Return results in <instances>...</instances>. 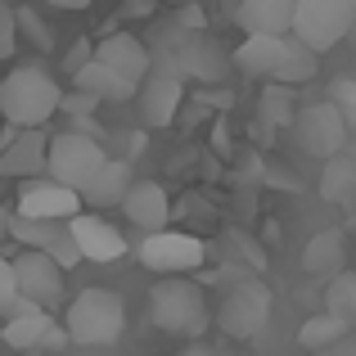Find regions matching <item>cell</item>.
<instances>
[{
    "instance_id": "obj_21",
    "label": "cell",
    "mask_w": 356,
    "mask_h": 356,
    "mask_svg": "<svg viewBox=\"0 0 356 356\" xmlns=\"http://www.w3.org/2000/svg\"><path fill=\"white\" fill-rule=\"evenodd\" d=\"M131 163H122V158H108L104 167H99V176L86 185V194H81V208L86 212H104V208H118L122 199H127L131 190Z\"/></svg>"
},
{
    "instance_id": "obj_32",
    "label": "cell",
    "mask_w": 356,
    "mask_h": 356,
    "mask_svg": "<svg viewBox=\"0 0 356 356\" xmlns=\"http://www.w3.org/2000/svg\"><path fill=\"white\" fill-rule=\"evenodd\" d=\"M14 23H18V32H27L36 45H41V50H50V45H54V41H50V32L41 27V18H36L27 5H23V9H14Z\"/></svg>"
},
{
    "instance_id": "obj_7",
    "label": "cell",
    "mask_w": 356,
    "mask_h": 356,
    "mask_svg": "<svg viewBox=\"0 0 356 356\" xmlns=\"http://www.w3.org/2000/svg\"><path fill=\"white\" fill-rule=\"evenodd\" d=\"M136 257L154 275H194L199 266H208V243L185 230H158V235L140 239Z\"/></svg>"
},
{
    "instance_id": "obj_20",
    "label": "cell",
    "mask_w": 356,
    "mask_h": 356,
    "mask_svg": "<svg viewBox=\"0 0 356 356\" xmlns=\"http://www.w3.org/2000/svg\"><path fill=\"white\" fill-rule=\"evenodd\" d=\"M302 270L312 280H334L339 270H348V239H343V230H321V235L307 239Z\"/></svg>"
},
{
    "instance_id": "obj_25",
    "label": "cell",
    "mask_w": 356,
    "mask_h": 356,
    "mask_svg": "<svg viewBox=\"0 0 356 356\" xmlns=\"http://www.w3.org/2000/svg\"><path fill=\"white\" fill-rule=\"evenodd\" d=\"M257 108H261V122H266L270 131H284L289 122H293V113H298V95H293V86L266 81V86H261Z\"/></svg>"
},
{
    "instance_id": "obj_1",
    "label": "cell",
    "mask_w": 356,
    "mask_h": 356,
    "mask_svg": "<svg viewBox=\"0 0 356 356\" xmlns=\"http://www.w3.org/2000/svg\"><path fill=\"white\" fill-rule=\"evenodd\" d=\"M59 77L41 68V63H18L0 77V118L14 131H45V122L59 113Z\"/></svg>"
},
{
    "instance_id": "obj_42",
    "label": "cell",
    "mask_w": 356,
    "mask_h": 356,
    "mask_svg": "<svg viewBox=\"0 0 356 356\" xmlns=\"http://www.w3.org/2000/svg\"><path fill=\"white\" fill-rule=\"evenodd\" d=\"M5 5H18V0H5Z\"/></svg>"
},
{
    "instance_id": "obj_27",
    "label": "cell",
    "mask_w": 356,
    "mask_h": 356,
    "mask_svg": "<svg viewBox=\"0 0 356 356\" xmlns=\"http://www.w3.org/2000/svg\"><path fill=\"white\" fill-rule=\"evenodd\" d=\"M221 248H226V257L235 261L239 270H248V275H261L266 270V252H261V243L248 235V230L230 226L226 235H221Z\"/></svg>"
},
{
    "instance_id": "obj_12",
    "label": "cell",
    "mask_w": 356,
    "mask_h": 356,
    "mask_svg": "<svg viewBox=\"0 0 356 356\" xmlns=\"http://www.w3.org/2000/svg\"><path fill=\"white\" fill-rule=\"evenodd\" d=\"M63 226H68V239H72V248H77L81 261L113 266V261L127 257V235H122L113 221H104L99 212H86V208H81L77 217H68Z\"/></svg>"
},
{
    "instance_id": "obj_18",
    "label": "cell",
    "mask_w": 356,
    "mask_h": 356,
    "mask_svg": "<svg viewBox=\"0 0 356 356\" xmlns=\"http://www.w3.org/2000/svg\"><path fill=\"white\" fill-rule=\"evenodd\" d=\"M284 45L289 36H243L230 54V68H239L243 77H257V81H270L284 59Z\"/></svg>"
},
{
    "instance_id": "obj_19",
    "label": "cell",
    "mask_w": 356,
    "mask_h": 356,
    "mask_svg": "<svg viewBox=\"0 0 356 356\" xmlns=\"http://www.w3.org/2000/svg\"><path fill=\"white\" fill-rule=\"evenodd\" d=\"M235 23L243 27V36H289L293 0H239Z\"/></svg>"
},
{
    "instance_id": "obj_37",
    "label": "cell",
    "mask_w": 356,
    "mask_h": 356,
    "mask_svg": "<svg viewBox=\"0 0 356 356\" xmlns=\"http://www.w3.org/2000/svg\"><path fill=\"white\" fill-rule=\"evenodd\" d=\"M50 5H54V9H72V14H77V9H86L90 0H50Z\"/></svg>"
},
{
    "instance_id": "obj_17",
    "label": "cell",
    "mask_w": 356,
    "mask_h": 356,
    "mask_svg": "<svg viewBox=\"0 0 356 356\" xmlns=\"http://www.w3.org/2000/svg\"><path fill=\"white\" fill-rule=\"evenodd\" d=\"M45 145H50L45 131H14L0 145V176H9V181H36V176H45Z\"/></svg>"
},
{
    "instance_id": "obj_35",
    "label": "cell",
    "mask_w": 356,
    "mask_h": 356,
    "mask_svg": "<svg viewBox=\"0 0 356 356\" xmlns=\"http://www.w3.org/2000/svg\"><path fill=\"white\" fill-rule=\"evenodd\" d=\"M316 356H356L352 352V334H348V339H339V343H330V348H321Z\"/></svg>"
},
{
    "instance_id": "obj_30",
    "label": "cell",
    "mask_w": 356,
    "mask_h": 356,
    "mask_svg": "<svg viewBox=\"0 0 356 356\" xmlns=\"http://www.w3.org/2000/svg\"><path fill=\"white\" fill-rule=\"evenodd\" d=\"M14 50H18V23H14V5H5V0H0V63H5V59H14Z\"/></svg>"
},
{
    "instance_id": "obj_38",
    "label": "cell",
    "mask_w": 356,
    "mask_h": 356,
    "mask_svg": "<svg viewBox=\"0 0 356 356\" xmlns=\"http://www.w3.org/2000/svg\"><path fill=\"white\" fill-rule=\"evenodd\" d=\"M5 239H9V208L0 203V243H5Z\"/></svg>"
},
{
    "instance_id": "obj_39",
    "label": "cell",
    "mask_w": 356,
    "mask_h": 356,
    "mask_svg": "<svg viewBox=\"0 0 356 356\" xmlns=\"http://www.w3.org/2000/svg\"><path fill=\"white\" fill-rule=\"evenodd\" d=\"M217 356H243V352H226V348H217Z\"/></svg>"
},
{
    "instance_id": "obj_8",
    "label": "cell",
    "mask_w": 356,
    "mask_h": 356,
    "mask_svg": "<svg viewBox=\"0 0 356 356\" xmlns=\"http://www.w3.org/2000/svg\"><path fill=\"white\" fill-rule=\"evenodd\" d=\"M289 131H293L298 149H302L307 158H334V154H348V127H343V118L334 113L330 99H316V104H298L293 122H289Z\"/></svg>"
},
{
    "instance_id": "obj_11",
    "label": "cell",
    "mask_w": 356,
    "mask_h": 356,
    "mask_svg": "<svg viewBox=\"0 0 356 356\" xmlns=\"http://www.w3.org/2000/svg\"><path fill=\"white\" fill-rule=\"evenodd\" d=\"M90 59H95L99 68H108V72H113V81H118L122 90H127L131 99H136L140 81L149 77V63H154V50H149V45L140 41L136 32H113V36H104V41H95Z\"/></svg>"
},
{
    "instance_id": "obj_40",
    "label": "cell",
    "mask_w": 356,
    "mask_h": 356,
    "mask_svg": "<svg viewBox=\"0 0 356 356\" xmlns=\"http://www.w3.org/2000/svg\"><path fill=\"white\" fill-rule=\"evenodd\" d=\"M172 5H199V0H172Z\"/></svg>"
},
{
    "instance_id": "obj_33",
    "label": "cell",
    "mask_w": 356,
    "mask_h": 356,
    "mask_svg": "<svg viewBox=\"0 0 356 356\" xmlns=\"http://www.w3.org/2000/svg\"><path fill=\"white\" fill-rule=\"evenodd\" d=\"M14 298H18V289H14V266H9V257L0 252V316L14 307Z\"/></svg>"
},
{
    "instance_id": "obj_34",
    "label": "cell",
    "mask_w": 356,
    "mask_h": 356,
    "mask_svg": "<svg viewBox=\"0 0 356 356\" xmlns=\"http://www.w3.org/2000/svg\"><path fill=\"white\" fill-rule=\"evenodd\" d=\"M90 50H95L90 41H77V45H72V50H68V63H63V77H68V72H77L81 63L90 59Z\"/></svg>"
},
{
    "instance_id": "obj_6",
    "label": "cell",
    "mask_w": 356,
    "mask_h": 356,
    "mask_svg": "<svg viewBox=\"0 0 356 356\" xmlns=\"http://www.w3.org/2000/svg\"><path fill=\"white\" fill-rule=\"evenodd\" d=\"M352 23H356V0H293L289 36L307 45L316 59H325L352 32Z\"/></svg>"
},
{
    "instance_id": "obj_41",
    "label": "cell",
    "mask_w": 356,
    "mask_h": 356,
    "mask_svg": "<svg viewBox=\"0 0 356 356\" xmlns=\"http://www.w3.org/2000/svg\"><path fill=\"white\" fill-rule=\"evenodd\" d=\"M352 352H356V334H352Z\"/></svg>"
},
{
    "instance_id": "obj_15",
    "label": "cell",
    "mask_w": 356,
    "mask_h": 356,
    "mask_svg": "<svg viewBox=\"0 0 356 356\" xmlns=\"http://www.w3.org/2000/svg\"><path fill=\"white\" fill-rule=\"evenodd\" d=\"M0 339L14 352H59L63 343H68V334H63V325L54 321L50 312L32 307V312H23V316H9Z\"/></svg>"
},
{
    "instance_id": "obj_22",
    "label": "cell",
    "mask_w": 356,
    "mask_h": 356,
    "mask_svg": "<svg viewBox=\"0 0 356 356\" xmlns=\"http://www.w3.org/2000/svg\"><path fill=\"white\" fill-rule=\"evenodd\" d=\"M68 90H81V95H90V99H99V104H127V90L113 81V72L108 68H99L95 59H86L77 72H68Z\"/></svg>"
},
{
    "instance_id": "obj_13",
    "label": "cell",
    "mask_w": 356,
    "mask_h": 356,
    "mask_svg": "<svg viewBox=\"0 0 356 356\" xmlns=\"http://www.w3.org/2000/svg\"><path fill=\"white\" fill-rule=\"evenodd\" d=\"M172 68L181 72V81H199V86H217L230 77V54L212 41L208 32H190L176 41Z\"/></svg>"
},
{
    "instance_id": "obj_10",
    "label": "cell",
    "mask_w": 356,
    "mask_h": 356,
    "mask_svg": "<svg viewBox=\"0 0 356 356\" xmlns=\"http://www.w3.org/2000/svg\"><path fill=\"white\" fill-rule=\"evenodd\" d=\"M9 266H14V289H18V298H27L32 307H41V312H50V316L63 307V270L54 266L45 252L18 248L14 257H9Z\"/></svg>"
},
{
    "instance_id": "obj_29",
    "label": "cell",
    "mask_w": 356,
    "mask_h": 356,
    "mask_svg": "<svg viewBox=\"0 0 356 356\" xmlns=\"http://www.w3.org/2000/svg\"><path fill=\"white\" fill-rule=\"evenodd\" d=\"M330 104H334V113L343 118L348 136H356V77L352 72H343V77L330 81Z\"/></svg>"
},
{
    "instance_id": "obj_4",
    "label": "cell",
    "mask_w": 356,
    "mask_h": 356,
    "mask_svg": "<svg viewBox=\"0 0 356 356\" xmlns=\"http://www.w3.org/2000/svg\"><path fill=\"white\" fill-rule=\"evenodd\" d=\"M266 316H270V289L261 275H248V270H235L226 284V293H221V307L212 312V321H217V330L226 334V339H257L261 330H266Z\"/></svg>"
},
{
    "instance_id": "obj_14",
    "label": "cell",
    "mask_w": 356,
    "mask_h": 356,
    "mask_svg": "<svg viewBox=\"0 0 356 356\" xmlns=\"http://www.w3.org/2000/svg\"><path fill=\"white\" fill-rule=\"evenodd\" d=\"M81 212V194L54 185L50 176H36V181L18 185V203H14V217L27 221H68Z\"/></svg>"
},
{
    "instance_id": "obj_5",
    "label": "cell",
    "mask_w": 356,
    "mask_h": 356,
    "mask_svg": "<svg viewBox=\"0 0 356 356\" xmlns=\"http://www.w3.org/2000/svg\"><path fill=\"white\" fill-rule=\"evenodd\" d=\"M104 163H108L104 140H90V136H81V131H59V136H50V145H45V176H50L54 185H63V190H72V194H86V185L99 176Z\"/></svg>"
},
{
    "instance_id": "obj_24",
    "label": "cell",
    "mask_w": 356,
    "mask_h": 356,
    "mask_svg": "<svg viewBox=\"0 0 356 356\" xmlns=\"http://www.w3.org/2000/svg\"><path fill=\"white\" fill-rule=\"evenodd\" d=\"M321 312H330L334 321H343L356 334V270H339L334 280H325V289H321Z\"/></svg>"
},
{
    "instance_id": "obj_36",
    "label": "cell",
    "mask_w": 356,
    "mask_h": 356,
    "mask_svg": "<svg viewBox=\"0 0 356 356\" xmlns=\"http://www.w3.org/2000/svg\"><path fill=\"white\" fill-rule=\"evenodd\" d=\"M176 356H217V348H208V343H203V339H194L190 348H181Z\"/></svg>"
},
{
    "instance_id": "obj_3",
    "label": "cell",
    "mask_w": 356,
    "mask_h": 356,
    "mask_svg": "<svg viewBox=\"0 0 356 356\" xmlns=\"http://www.w3.org/2000/svg\"><path fill=\"white\" fill-rule=\"evenodd\" d=\"M122 330H127V307L104 284L81 289L68 302V312H63V334L77 348H113L122 339Z\"/></svg>"
},
{
    "instance_id": "obj_28",
    "label": "cell",
    "mask_w": 356,
    "mask_h": 356,
    "mask_svg": "<svg viewBox=\"0 0 356 356\" xmlns=\"http://www.w3.org/2000/svg\"><path fill=\"white\" fill-rule=\"evenodd\" d=\"M348 325L343 321H334L330 312H316V316H307L302 321V330H298V343H302L307 352H321V348H330V343H339V339H348Z\"/></svg>"
},
{
    "instance_id": "obj_26",
    "label": "cell",
    "mask_w": 356,
    "mask_h": 356,
    "mask_svg": "<svg viewBox=\"0 0 356 356\" xmlns=\"http://www.w3.org/2000/svg\"><path fill=\"white\" fill-rule=\"evenodd\" d=\"M316 72H321V59H316L307 45H298L293 36H289L284 59H280V68H275V77H270V81H280V86H302V81H312Z\"/></svg>"
},
{
    "instance_id": "obj_16",
    "label": "cell",
    "mask_w": 356,
    "mask_h": 356,
    "mask_svg": "<svg viewBox=\"0 0 356 356\" xmlns=\"http://www.w3.org/2000/svg\"><path fill=\"white\" fill-rule=\"evenodd\" d=\"M118 208H122V217L136 230H145V235H158V230H167V221H172V199H167V190L158 181H131L127 199H122Z\"/></svg>"
},
{
    "instance_id": "obj_9",
    "label": "cell",
    "mask_w": 356,
    "mask_h": 356,
    "mask_svg": "<svg viewBox=\"0 0 356 356\" xmlns=\"http://www.w3.org/2000/svg\"><path fill=\"white\" fill-rule=\"evenodd\" d=\"M181 99H185L181 72L172 68V59H154V63H149V77L140 81V90H136L140 122H145V127H154V131L172 127L176 113H181Z\"/></svg>"
},
{
    "instance_id": "obj_23",
    "label": "cell",
    "mask_w": 356,
    "mask_h": 356,
    "mask_svg": "<svg viewBox=\"0 0 356 356\" xmlns=\"http://www.w3.org/2000/svg\"><path fill=\"white\" fill-rule=\"evenodd\" d=\"M316 194H321L325 203H348L352 194H356V158H352V154H334V158H325Z\"/></svg>"
},
{
    "instance_id": "obj_2",
    "label": "cell",
    "mask_w": 356,
    "mask_h": 356,
    "mask_svg": "<svg viewBox=\"0 0 356 356\" xmlns=\"http://www.w3.org/2000/svg\"><path fill=\"white\" fill-rule=\"evenodd\" d=\"M149 321L172 339H203L212 325V307L203 284H194L190 275H163L149 289Z\"/></svg>"
},
{
    "instance_id": "obj_31",
    "label": "cell",
    "mask_w": 356,
    "mask_h": 356,
    "mask_svg": "<svg viewBox=\"0 0 356 356\" xmlns=\"http://www.w3.org/2000/svg\"><path fill=\"white\" fill-rule=\"evenodd\" d=\"M59 108L68 118H77V122H86L90 113H99V99H90V95H81V90H63L59 95Z\"/></svg>"
}]
</instances>
